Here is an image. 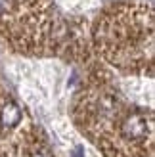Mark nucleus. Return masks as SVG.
Listing matches in <instances>:
<instances>
[{"instance_id":"nucleus-3","label":"nucleus","mask_w":155,"mask_h":157,"mask_svg":"<svg viewBox=\"0 0 155 157\" xmlns=\"http://www.w3.org/2000/svg\"><path fill=\"white\" fill-rule=\"evenodd\" d=\"M23 119V113L19 105L15 104V101H6V104L2 105V109H0V124H2V128L10 130V128H15L17 124L21 123Z\"/></svg>"},{"instance_id":"nucleus-2","label":"nucleus","mask_w":155,"mask_h":157,"mask_svg":"<svg viewBox=\"0 0 155 157\" xmlns=\"http://www.w3.org/2000/svg\"><path fill=\"white\" fill-rule=\"evenodd\" d=\"M123 136L128 140H142L149 132V123L144 113H130L121 124Z\"/></svg>"},{"instance_id":"nucleus-4","label":"nucleus","mask_w":155,"mask_h":157,"mask_svg":"<svg viewBox=\"0 0 155 157\" xmlns=\"http://www.w3.org/2000/svg\"><path fill=\"white\" fill-rule=\"evenodd\" d=\"M73 157H84V151H82V147H75V151H73Z\"/></svg>"},{"instance_id":"nucleus-1","label":"nucleus","mask_w":155,"mask_h":157,"mask_svg":"<svg viewBox=\"0 0 155 157\" xmlns=\"http://www.w3.org/2000/svg\"><path fill=\"white\" fill-rule=\"evenodd\" d=\"M94 40L104 56L117 65L151 59L153 13L146 4L111 6L94 25Z\"/></svg>"}]
</instances>
